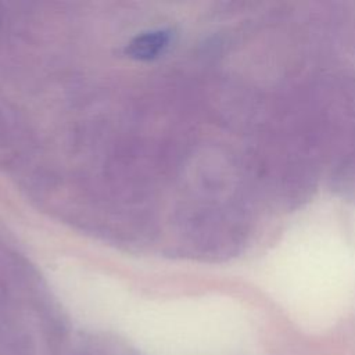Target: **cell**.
Wrapping results in <instances>:
<instances>
[{
    "label": "cell",
    "instance_id": "1",
    "mask_svg": "<svg viewBox=\"0 0 355 355\" xmlns=\"http://www.w3.org/2000/svg\"><path fill=\"white\" fill-rule=\"evenodd\" d=\"M172 40L169 29H154L135 36L125 47V53L137 61H151L165 53Z\"/></svg>",
    "mask_w": 355,
    "mask_h": 355
}]
</instances>
